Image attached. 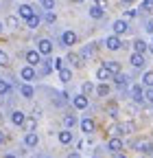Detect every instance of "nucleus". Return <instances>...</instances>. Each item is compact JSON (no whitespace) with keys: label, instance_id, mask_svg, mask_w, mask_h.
Returning a JSON list of instances; mask_svg holds the SVG:
<instances>
[{"label":"nucleus","instance_id":"obj_1","mask_svg":"<svg viewBox=\"0 0 153 158\" xmlns=\"http://www.w3.org/2000/svg\"><path fill=\"white\" fill-rule=\"evenodd\" d=\"M133 147H136L138 152H142V154H153V143H151V141H144V138L136 141V143H133Z\"/></svg>","mask_w":153,"mask_h":158},{"label":"nucleus","instance_id":"obj_2","mask_svg":"<svg viewBox=\"0 0 153 158\" xmlns=\"http://www.w3.org/2000/svg\"><path fill=\"white\" fill-rule=\"evenodd\" d=\"M37 51H40L42 55H50V53H53V42H50V40H46V37H42L40 42H37Z\"/></svg>","mask_w":153,"mask_h":158},{"label":"nucleus","instance_id":"obj_3","mask_svg":"<svg viewBox=\"0 0 153 158\" xmlns=\"http://www.w3.org/2000/svg\"><path fill=\"white\" fill-rule=\"evenodd\" d=\"M105 46H107L109 51H118V48L123 46V42H120V37H118V35H109V37L105 40Z\"/></svg>","mask_w":153,"mask_h":158},{"label":"nucleus","instance_id":"obj_4","mask_svg":"<svg viewBox=\"0 0 153 158\" xmlns=\"http://www.w3.org/2000/svg\"><path fill=\"white\" fill-rule=\"evenodd\" d=\"M107 149H109L112 154H114V152H120V149H123V141H120L118 136H112L109 141H107Z\"/></svg>","mask_w":153,"mask_h":158},{"label":"nucleus","instance_id":"obj_5","mask_svg":"<svg viewBox=\"0 0 153 158\" xmlns=\"http://www.w3.org/2000/svg\"><path fill=\"white\" fill-rule=\"evenodd\" d=\"M129 62H131L133 68H142V66H144V55H142V53H131V59H129Z\"/></svg>","mask_w":153,"mask_h":158},{"label":"nucleus","instance_id":"obj_6","mask_svg":"<svg viewBox=\"0 0 153 158\" xmlns=\"http://www.w3.org/2000/svg\"><path fill=\"white\" fill-rule=\"evenodd\" d=\"M61 44H64V46H72V44H76V33L66 31V33L61 35Z\"/></svg>","mask_w":153,"mask_h":158},{"label":"nucleus","instance_id":"obj_7","mask_svg":"<svg viewBox=\"0 0 153 158\" xmlns=\"http://www.w3.org/2000/svg\"><path fill=\"white\" fill-rule=\"evenodd\" d=\"M131 99H133L136 103H142V101H144V92H142L140 86H131Z\"/></svg>","mask_w":153,"mask_h":158},{"label":"nucleus","instance_id":"obj_8","mask_svg":"<svg viewBox=\"0 0 153 158\" xmlns=\"http://www.w3.org/2000/svg\"><path fill=\"white\" fill-rule=\"evenodd\" d=\"M20 77L24 79V81H33V79H35V68L33 66H24L20 70Z\"/></svg>","mask_w":153,"mask_h":158},{"label":"nucleus","instance_id":"obj_9","mask_svg":"<svg viewBox=\"0 0 153 158\" xmlns=\"http://www.w3.org/2000/svg\"><path fill=\"white\" fill-rule=\"evenodd\" d=\"M24 121H26V114H24V112L15 110V112L11 114V123H13V125H24Z\"/></svg>","mask_w":153,"mask_h":158},{"label":"nucleus","instance_id":"obj_10","mask_svg":"<svg viewBox=\"0 0 153 158\" xmlns=\"http://www.w3.org/2000/svg\"><path fill=\"white\" fill-rule=\"evenodd\" d=\"M72 103H74L76 110H85V108H88V97H85V94H79V97L72 99Z\"/></svg>","mask_w":153,"mask_h":158},{"label":"nucleus","instance_id":"obj_11","mask_svg":"<svg viewBox=\"0 0 153 158\" xmlns=\"http://www.w3.org/2000/svg\"><path fill=\"white\" fill-rule=\"evenodd\" d=\"M40 51H29L26 53V62H29V66H37V64H40Z\"/></svg>","mask_w":153,"mask_h":158},{"label":"nucleus","instance_id":"obj_12","mask_svg":"<svg viewBox=\"0 0 153 158\" xmlns=\"http://www.w3.org/2000/svg\"><path fill=\"white\" fill-rule=\"evenodd\" d=\"M37 143H40L37 134H35V132H26V136H24V145H26V147H35Z\"/></svg>","mask_w":153,"mask_h":158},{"label":"nucleus","instance_id":"obj_13","mask_svg":"<svg viewBox=\"0 0 153 158\" xmlns=\"http://www.w3.org/2000/svg\"><path fill=\"white\" fill-rule=\"evenodd\" d=\"M127 22H125V20H116V22H114V33H116V35H120V33H127Z\"/></svg>","mask_w":153,"mask_h":158},{"label":"nucleus","instance_id":"obj_14","mask_svg":"<svg viewBox=\"0 0 153 158\" xmlns=\"http://www.w3.org/2000/svg\"><path fill=\"white\" fill-rule=\"evenodd\" d=\"M94 53H96V44H88V46L81 51V59H90Z\"/></svg>","mask_w":153,"mask_h":158},{"label":"nucleus","instance_id":"obj_15","mask_svg":"<svg viewBox=\"0 0 153 158\" xmlns=\"http://www.w3.org/2000/svg\"><path fill=\"white\" fill-rule=\"evenodd\" d=\"M112 75H114V73H112L107 66H101V68L96 70V77H99V79H103V81H105V79H112Z\"/></svg>","mask_w":153,"mask_h":158},{"label":"nucleus","instance_id":"obj_16","mask_svg":"<svg viewBox=\"0 0 153 158\" xmlns=\"http://www.w3.org/2000/svg\"><path fill=\"white\" fill-rule=\"evenodd\" d=\"M90 15H92L94 20H101V18L105 15V11H103V7H99V5H94V7H90Z\"/></svg>","mask_w":153,"mask_h":158},{"label":"nucleus","instance_id":"obj_17","mask_svg":"<svg viewBox=\"0 0 153 158\" xmlns=\"http://www.w3.org/2000/svg\"><path fill=\"white\" fill-rule=\"evenodd\" d=\"M59 143H61V145H68V143H72V132H70V130H64V132H59Z\"/></svg>","mask_w":153,"mask_h":158},{"label":"nucleus","instance_id":"obj_18","mask_svg":"<svg viewBox=\"0 0 153 158\" xmlns=\"http://www.w3.org/2000/svg\"><path fill=\"white\" fill-rule=\"evenodd\" d=\"M20 15H22L24 20H29L31 15H35V11H33V7H31V5H22V7H20Z\"/></svg>","mask_w":153,"mask_h":158},{"label":"nucleus","instance_id":"obj_19","mask_svg":"<svg viewBox=\"0 0 153 158\" xmlns=\"http://www.w3.org/2000/svg\"><path fill=\"white\" fill-rule=\"evenodd\" d=\"M81 130H83L85 134L94 132V121H92V118H83V121H81Z\"/></svg>","mask_w":153,"mask_h":158},{"label":"nucleus","instance_id":"obj_20","mask_svg":"<svg viewBox=\"0 0 153 158\" xmlns=\"http://www.w3.org/2000/svg\"><path fill=\"white\" fill-rule=\"evenodd\" d=\"M147 48H149V46H147V42H142V40H136V42H133V53H142V55H144Z\"/></svg>","mask_w":153,"mask_h":158},{"label":"nucleus","instance_id":"obj_21","mask_svg":"<svg viewBox=\"0 0 153 158\" xmlns=\"http://www.w3.org/2000/svg\"><path fill=\"white\" fill-rule=\"evenodd\" d=\"M68 62H70L72 66H81V64H83V59H81V55H74V53H70V55H68Z\"/></svg>","mask_w":153,"mask_h":158},{"label":"nucleus","instance_id":"obj_22","mask_svg":"<svg viewBox=\"0 0 153 158\" xmlns=\"http://www.w3.org/2000/svg\"><path fill=\"white\" fill-rule=\"evenodd\" d=\"M114 81H116V86H127L129 77H127V75H123V73H118L116 77H114Z\"/></svg>","mask_w":153,"mask_h":158},{"label":"nucleus","instance_id":"obj_23","mask_svg":"<svg viewBox=\"0 0 153 158\" xmlns=\"http://www.w3.org/2000/svg\"><path fill=\"white\" fill-rule=\"evenodd\" d=\"M20 92H22V97H24V99H31V97L35 94V92H33V88H31L29 84H24V86L20 88Z\"/></svg>","mask_w":153,"mask_h":158},{"label":"nucleus","instance_id":"obj_24","mask_svg":"<svg viewBox=\"0 0 153 158\" xmlns=\"http://www.w3.org/2000/svg\"><path fill=\"white\" fill-rule=\"evenodd\" d=\"M26 24H29V29H37V27H40V15H31L26 20Z\"/></svg>","mask_w":153,"mask_h":158},{"label":"nucleus","instance_id":"obj_25","mask_svg":"<svg viewBox=\"0 0 153 158\" xmlns=\"http://www.w3.org/2000/svg\"><path fill=\"white\" fill-rule=\"evenodd\" d=\"M59 79H61V81H70V79H72L70 68H61V70H59Z\"/></svg>","mask_w":153,"mask_h":158},{"label":"nucleus","instance_id":"obj_26","mask_svg":"<svg viewBox=\"0 0 153 158\" xmlns=\"http://www.w3.org/2000/svg\"><path fill=\"white\" fill-rule=\"evenodd\" d=\"M133 132V123L127 121V123H120V134H131Z\"/></svg>","mask_w":153,"mask_h":158},{"label":"nucleus","instance_id":"obj_27","mask_svg":"<svg viewBox=\"0 0 153 158\" xmlns=\"http://www.w3.org/2000/svg\"><path fill=\"white\" fill-rule=\"evenodd\" d=\"M105 66H107L114 75H118V73H120V64H118V62H105Z\"/></svg>","mask_w":153,"mask_h":158},{"label":"nucleus","instance_id":"obj_28","mask_svg":"<svg viewBox=\"0 0 153 158\" xmlns=\"http://www.w3.org/2000/svg\"><path fill=\"white\" fill-rule=\"evenodd\" d=\"M142 81H144V86L153 88V73H151V70H149V73H144V77H142Z\"/></svg>","mask_w":153,"mask_h":158},{"label":"nucleus","instance_id":"obj_29","mask_svg":"<svg viewBox=\"0 0 153 158\" xmlns=\"http://www.w3.org/2000/svg\"><path fill=\"white\" fill-rule=\"evenodd\" d=\"M96 92H99V97H107V94H109V86H107V84H101V86L96 88Z\"/></svg>","mask_w":153,"mask_h":158},{"label":"nucleus","instance_id":"obj_30","mask_svg":"<svg viewBox=\"0 0 153 158\" xmlns=\"http://www.w3.org/2000/svg\"><path fill=\"white\" fill-rule=\"evenodd\" d=\"M74 123H76V118H74L72 114H66V116H64V125H66V127H72Z\"/></svg>","mask_w":153,"mask_h":158},{"label":"nucleus","instance_id":"obj_31","mask_svg":"<svg viewBox=\"0 0 153 158\" xmlns=\"http://www.w3.org/2000/svg\"><path fill=\"white\" fill-rule=\"evenodd\" d=\"M140 11H153V0H142Z\"/></svg>","mask_w":153,"mask_h":158},{"label":"nucleus","instance_id":"obj_32","mask_svg":"<svg viewBox=\"0 0 153 158\" xmlns=\"http://www.w3.org/2000/svg\"><path fill=\"white\" fill-rule=\"evenodd\" d=\"M53 68H57V70H61V68H66V66H64V59H61V57H57V59H53Z\"/></svg>","mask_w":153,"mask_h":158},{"label":"nucleus","instance_id":"obj_33","mask_svg":"<svg viewBox=\"0 0 153 158\" xmlns=\"http://www.w3.org/2000/svg\"><path fill=\"white\" fill-rule=\"evenodd\" d=\"M44 20H46V22H48V24H53V22H55V20H57V15H55L53 11H46V13H44Z\"/></svg>","mask_w":153,"mask_h":158},{"label":"nucleus","instance_id":"obj_34","mask_svg":"<svg viewBox=\"0 0 153 158\" xmlns=\"http://www.w3.org/2000/svg\"><path fill=\"white\" fill-rule=\"evenodd\" d=\"M24 127H26V132H33V130H35V118H26V121H24Z\"/></svg>","mask_w":153,"mask_h":158},{"label":"nucleus","instance_id":"obj_35","mask_svg":"<svg viewBox=\"0 0 153 158\" xmlns=\"http://www.w3.org/2000/svg\"><path fill=\"white\" fill-rule=\"evenodd\" d=\"M11 90V86L7 84V81H2V79H0V94H7Z\"/></svg>","mask_w":153,"mask_h":158},{"label":"nucleus","instance_id":"obj_36","mask_svg":"<svg viewBox=\"0 0 153 158\" xmlns=\"http://www.w3.org/2000/svg\"><path fill=\"white\" fill-rule=\"evenodd\" d=\"M107 112H109V116H116V114H118V108H116V103H109V106H107Z\"/></svg>","mask_w":153,"mask_h":158},{"label":"nucleus","instance_id":"obj_37","mask_svg":"<svg viewBox=\"0 0 153 158\" xmlns=\"http://www.w3.org/2000/svg\"><path fill=\"white\" fill-rule=\"evenodd\" d=\"M42 5H44V9H46V11H53V7H55V0H42Z\"/></svg>","mask_w":153,"mask_h":158},{"label":"nucleus","instance_id":"obj_38","mask_svg":"<svg viewBox=\"0 0 153 158\" xmlns=\"http://www.w3.org/2000/svg\"><path fill=\"white\" fill-rule=\"evenodd\" d=\"M7 24H9L11 29H15V27H18V18H15V15H9V18H7Z\"/></svg>","mask_w":153,"mask_h":158},{"label":"nucleus","instance_id":"obj_39","mask_svg":"<svg viewBox=\"0 0 153 158\" xmlns=\"http://www.w3.org/2000/svg\"><path fill=\"white\" fill-rule=\"evenodd\" d=\"M9 64V57H7V53L5 51H0V66H7Z\"/></svg>","mask_w":153,"mask_h":158},{"label":"nucleus","instance_id":"obj_40","mask_svg":"<svg viewBox=\"0 0 153 158\" xmlns=\"http://www.w3.org/2000/svg\"><path fill=\"white\" fill-rule=\"evenodd\" d=\"M144 101H147V103H153V88H149V90L144 92Z\"/></svg>","mask_w":153,"mask_h":158},{"label":"nucleus","instance_id":"obj_41","mask_svg":"<svg viewBox=\"0 0 153 158\" xmlns=\"http://www.w3.org/2000/svg\"><path fill=\"white\" fill-rule=\"evenodd\" d=\"M92 90H94V86H92L90 81H85V84H83V94H90Z\"/></svg>","mask_w":153,"mask_h":158},{"label":"nucleus","instance_id":"obj_42","mask_svg":"<svg viewBox=\"0 0 153 158\" xmlns=\"http://www.w3.org/2000/svg\"><path fill=\"white\" fill-rule=\"evenodd\" d=\"M125 15H127V18H136V15H138V11H136V9H127V11H125Z\"/></svg>","mask_w":153,"mask_h":158},{"label":"nucleus","instance_id":"obj_43","mask_svg":"<svg viewBox=\"0 0 153 158\" xmlns=\"http://www.w3.org/2000/svg\"><path fill=\"white\" fill-rule=\"evenodd\" d=\"M149 33H153V20H149V22H147V27H144Z\"/></svg>","mask_w":153,"mask_h":158},{"label":"nucleus","instance_id":"obj_44","mask_svg":"<svg viewBox=\"0 0 153 158\" xmlns=\"http://www.w3.org/2000/svg\"><path fill=\"white\" fill-rule=\"evenodd\" d=\"M114 158H127V156H125L123 152H114Z\"/></svg>","mask_w":153,"mask_h":158},{"label":"nucleus","instance_id":"obj_45","mask_svg":"<svg viewBox=\"0 0 153 158\" xmlns=\"http://www.w3.org/2000/svg\"><path fill=\"white\" fill-rule=\"evenodd\" d=\"M5 141H7V136H5V132H0V145H2Z\"/></svg>","mask_w":153,"mask_h":158},{"label":"nucleus","instance_id":"obj_46","mask_svg":"<svg viewBox=\"0 0 153 158\" xmlns=\"http://www.w3.org/2000/svg\"><path fill=\"white\" fill-rule=\"evenodd\" d=\"M68 158H81V154H76V152H74V154H70Z\"/></svg>","mask_w":153,"mask_h":158},{"label":"nucleus","instance_id":"obj_47","mask_svg":"<svg viewBox=\"0 0 153 158\" xmlns=\"http://www.w3.org/2000/svg\"><path fill=\"white\" fill-rule=\"evenodd\" d=\"M120 2H123V5H131V2H133V0H120Z\"/></svg>","mask_w":153,"mask_h":158},{"label":"nucleus","instance_id":"obj_48","mask_svg":"<svg viewBox=\"0 0 153 158\" xmlns=\"http://www.w3.org/2000/svg\"><path fill=\"white\" fill-rule=\"evenodd\" d=\"M5 158H15V156H13V154H7V156H5Z\"/></svg>","mask_w":153,"mask_h":158},{"label":"nucleus","instance_id":"obj_49","mask_svg":"<svg viewBox=\"0 0 153 158\" xmlns=\"http://www.w3.org/2000/svg\"><path fill=\"white\" fill-rule=\"evenodd\" d=\"M72 2H76V5H79V2H83V0H72Z\"/></svg>","mask_w":153,"mask_h":158},{"label":"nucleus","instance_id":"obj_50","mask_svg":"<svg viewBox=\"0 0 153 158\" xmlns=\"http://www.w3.org/2000/svg\"><path fill=\"white\" fill-rule=\"evenodd\" d=\"M0 33H2V22H0Z\"/></svg>","mask_w":153,"mask_h":158},{"label":"nucleus","instance_id":"obj_51","mask_svg":"<svg viewBox=\"0 0 153 158\" xmlns=\"http://www.w3.org/2000/svg\"><path fill=\"white\" fill-rule=\"evenodd\" d=\"M94 158H96V156H94Z\"/></svg>","mask_w":153,"mask_h":158}]
</instances>
